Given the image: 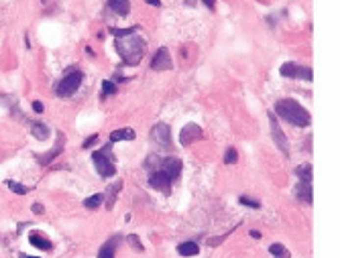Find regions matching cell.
Here are the masks:
<instances>
[{
  "label": "cell",
  "instance_id": "52a82bcc",
  "mask_svg": "<svg viewBox=\"0 0 340 258\" xmlns=\"http://www.w3.org/2000/svg\"><path fill=\"white\" fill-rule=\"evenodd\" d=\"M171 183H173V177L167 171L155 169V171L149 173V185L153 189H157V191H163L165 195H169V191H171Z\"/></svg>",
  "mask_w": 340,
  "mask_h": 258
},
{
  "label": "cell",
  "instance_id": "ffe728a7",
  "mask_svg": "<svg viewBox=\"0 0 340 258\" xmlns=\"http://www.w3.org/2000/svg\"><path fill=\"white\" fill-rule=\"evenodd\" d=\"M31 128H33V137L39 141H45L49 137V128L45 124H41V122H33Z\"/></svg>",
  "mask_w": 340,
  "mask_h": 258
},
{
  "label": "cell",
  "instance_id": "277c9868",
  "mask_svg": "<svg viewBox=\"0 0 340 258\" xmlns=\"http://www.w3.org/2000/svg\"><path fill=\"white\" fill-rule=\"evenodd\" d=\"M81 81H84V73H81L79 70H74L70 71L63 79L57 81V86H55V94L59 98H70L72 94H76L81 86Z\"/></svg>",
  "mask_w": 340,
  "mask_h": 258
},
{
  "label": "cell",
  "instance_id": "8fae6325",
  "mask_svg": "<svg viewBox=\"0 0 340 258\" xmlns=\"http://www.w3.org/2000/svg\"><path fill=\"white\" fill-rule=\"evenodd\" d=\"M63 146H65V137H63V134L59 132V134H57V142H55V146H53L49 153H45L43 157H37L39 165H49V163H51L53 159H55L57 155H61V153H63Z\"/></svg>",
  "mask_w": 340,
  "mask_h": 258
},
{
  "label": "cell",
  "instance_id": "d6a6232c",
  "mask_svg": "<svg viewBox=\"0 0 340 258\" xmlns=\"http://www.w3.org/2000/svg\"><path fill=\"white\" fill-rule=\"evenodd\" d=\"M147 4H151V6H161V0H147Z\"/></svg>",
  "mask_w": 340,
  "mask_h": 258
},
{
  "label": "cell",
  "instance_id": "d4e9b609",
  "mask_svg": "<svg viewBox=\"0 0 340 258\" xmlns=\"http://www.w3.org/2000/svg\"><path fill=\"white\" fill-rule=\"evenodd\" d=\"M102 199H104V195H102V193H96V195H92V197H86V199H84V206L90 208V210H94V208L100 206Z\"/></svg>",
  "mask_w": 340,
  "mask_h": 258
},
{
  "label": "cell",
  "instance_id": "4316f807",
  "mask_svg": "<svg viewBox=\"0 0 340 258\" xmlns=\"http://www.w3.org/2000/svg\"><path fill=\"white\" fill-rule=\"evenodd\" d=\"M139 31V26L134 24V26H131V29H110V33L114 35V37H129V35H134Z\"/></svg>",
  "mask_w": 340,
  "mask_h": 258
},
{
  "label": "cell",
  "instance_id": "30bf717a",
  "mask_svg": "<svg viewBox=\"0 0 340 258\" xmlns=\"http://www.w3.org/2000/svg\"><path fill=\"white\" fill-rule=\"evenodd\" d=\"M171 67H173V63H171V57H169V49L161 47L155 53V57L151 59V70L153 71H169Z\"/></svg>",
  "mask_w": 340,
  "mask_h": 258
},
{
  "label": "cell",
  "instance_id": "603a6c76",
  "mask_svg": "<svg viewBox=\"0 0 340 258\" xmlns=\"http://www.w3.org/2000/svg\"><path fill=\"white\" fill-rule=\"evenodd\" d=\"M6 185H8V189L10 191H15L17 195H26L31 191V187H26V185H21V183H17V181H6Z\"/></svg>",
  "mask_w": 340,
  "mask_h": 258
},
{
  "label": "cell",
  "instance_id": "7a4b0ae2",
  "mask_svg": "<svg viewBox=\"0 0 340 258\" xmlns=\"http://www.w3.org/2000/svg\"><path fill=\"white\" fill-rule=\"evenodd\" d=\"M116 53L122 57L125 65H139L145 57V41L137 35L116 37Z\"/></svg>",
  "mask_w": 340,
  "mask_h": 258
},
{
  "label": "cell",
  "instance_id": "1f68e13d",
  "mask_svg": "<svg viewBox=\"0 0 340 258\" xmlns=\"http://www.w3.org/2000/svg\"><path fill=\"white\" fill-rule=\"evenodd\" d=\"M33 110L35 112H43V104H41V102H33Z\"/></svg>",
  "mask_w": 340,
  "mask_h": 258
},
{
  "label": "cell",
  "instance_id": "9c48e42d",
  "mask_svg": "<svg viewBox=\"0 0 340 258\" xmlns=\"http://www.w3.org/2000/svg\"><path fill=\"white\" fill-rule=\"evenodd\" d=\"M151 139L163 148H171V130L167 124H163V122H159V124H155L151 128Z\"/></svg>",
  "mask_w": 340,
  "mask_h": 258
},
{
  "label": "cell",
  "instance_id": "e0dca14e",
  "mask_svg": "<svg viewBox=\"0 0 340 258\" xmlns=\"http://www.w3.org/2000/svg\"><path fill=\"white\" fill-rule=\"evenodd\" d=\"M200 252V246L196 242H182L178 244V254L180 256H196Z\"/></svg>",
  "mask_w": 340,
  "mask_h": 258
},
{
  "label": "cell",
  "instance_id": "f1b7e54d",
  "mask_svg": "<svg viewBox=\"0 0 340 258\" xmlns=\"http://www.w3.org/2000/svg\"><path fill=\"white\" fill-rule=\"evenodd\" d=\"M202 2L206 4L210 10H214V8H216V0H202ZM187 4H194V0H187Z\"/></svg>",
  "mask_w": 340,
  "mask_h": 258
},
{
  "label": "cell",
  "instance_id": "2e32d148",
  "mask_svg": "<svg viewBox=\"0 0 340 258\" xmlns=\"http://www.w3.org/2000/svg\"><path fill=\"white\" fill-rule=\"evenodd\" d=\"M120 189H122V181H116V183H112L110 187H108V191H106V197H108L106 208H108V210L114 208V203H116V197H118V191H120Z\"/></svg>",
  "mask_w": 340,
  "mask_h": 258
},
{
  "label": "cell",
  "instance_id": "cb8c5ba5",
  "mask_svg": "<svg viewBox=\"0 0 340 258\" xmlns=\"http://www.w3.org/2000/svg\"><path fill=\"white\" fill-rule=\"evenodd\" d=\"M224 163H226V165H235V163H238V153H236V148H233V146L226 148V153H224Z\"/></svg>",
  "mask_w": 340,
  "mask_h": 258
},
{
  "label": "cell",
  "instance_id": "3957f363",
  "mask_svg": "<svg viewBox=\"0 0 340 258\" xmlns=\"http://www.w3.org/2000/svg\"><path fill=\"white\" fill-rule=\"evenodd\" d=\"M92 163H94V169H96V173L102 179L114 177L116 175L114 159L110 155V146H104V148H100V151H94L92 153Z\"/></svg>",
  "mask_w": 340,
  "mask_h": 258
},
{
  "label": "cell",
  "instance_id": "44dd1931",
  "mask_svg": "<svg viewBox=\"0 0 340 258\" xmlns=\"http://www.w3.org/2000/svg\"><path fill=\"white\" fill-rule=\"evenodd\" d=\"M269 252L273 254L275 258H291V254H289V250L283 246V244H271V248H269Z\"/></svg>",
  "mask_w": 340,
  "mask_h": 258
},
{
  "label": "cell",
  "instance_id": "6da1fadb",
  "mask_svg": "<svg viewBox=\"0 0 340 258\" xmlns=\"http://www.w3.org/2000/svg\"><path fill=\"white\" fill-rule=\"evenodd\" d=\"M273 114L277 118H281L283 122H288V124H293L297 128H304L310 124V112L306 108L295 102L291 98H285V100H279L275 102V108H273Z\"/></svg>",
  "mask_w": 340,
  "mask_h": 258
},
{
  "label": "cell",
  "instance_id": "d590c367",
  "mask_svg": "<svg viewBox=\"0 0 340 258\" xmlns=\"http://www.w3.org/2000/svg\"><path fill=\"white\" fill-rule=\"evenodd\" d=\"M41 2H47V0H41Z\"/></svg>",
  "mask_w": 340,
  "mask_h": 258
},
{
  "label": "cell",
  "instance_id": "ac0fdd59",
  "mask_svg": "<svg viewBox=\"0 0 340 258\" xmlns=\"http://www.w3.org/2000/svg\"><path fill=\"white\" fill-rule=\"evenodd\" d=\"M295 195L300 199H306L308 203H312V183H306V181H300L295 187Z\"/></svg>",
  "mask_w": 340,
  "mask_h": 258
},
{
  "label": "cell",
  "instance_id": "484cf974",
  "mask_svg": "<svg viewBox=\"0 0 340 258\" xmlns=\"http://www.w3.org/2000/svg\"><path fill=\"white\" fill-rule=\"evenodd\" d=\"M127 242L131 244L132 250H137V252H143V250H145V246L141 244V238H139L137 234H129V236H127Z\"/></svg>",
  "mask_w": 340,
  "mask_h": 258
},
{
  "label": "cell",
  "instance_id": "5b68a950",
  "mask_svg": "<svg viewBox=\"0 0 340 258\" xmlns=\"http://www.w3.org/2000/svg\"><path fill=\"white\" fill-rule=\"evenodd\" d=\"M279 73L283 77H289V79H306V81H312L314 73H312V67L308 65H302V63H293V61H288L279 67Z\"/></svg>",
  "mask_w": 340,
  "mask_h": 258
},
{
  "label": "cell",
  "instance_id": "836d02e7",
  "mask_svg": "<svg viewBox=\"0 0 340 258\" xmlns=\"http://www.w3.org/2000/svg\"><path fill=\"white\" fill-rule=\"evenodd\" d=\"M19 258H39V256H31V254H19Z\"/></svg>",
  "mask_w": 340,
  "mask_h": 258
},
{
  "label": "cell",
  "instance_id": "5bb4252c",
  "mask_svg": "<svg viewBox=\"0 0 340 258\" xmlns=\"http://www.w3.org/2000/svg\"><path fill=\"white\" fill-rule=\"evenodd\" d=\"M108 6L112 12H116L118 17H127L131 12V2L129 0H108Z\"/></svg>",
  "mask_w": 340,
  "mask_h": 258
},
{
  "label": "cell",
  "instance_id": "8992f818",
  "mask_svg": "<svg viewBox=\"0 0 340 258\" xmlns=\"http://www.w3.org/2000/svg\"><path fill=\"white\" fill-rule=\"evenodd\" d=\"M269 126H271V139H273V142L277 144V148L285 155V157H289V142L288 139H285V134L279 126V122H277V116L269 110Z\"/></svg>",
  "mask_w": 340,
  "mask_h": 258
},
{
  "label": "cell",
  "instance_id": "4fadbf2b",
  "mask_svg": "<svg viewBox=\"0 0 340 258\" xmlns=\"http://www.w3.org/2000/svg\"><path fill=\"white\" fill-rule=\"evenodd\" d=\"M29 242L33 244L35 248H39V250H53V244H51V240H49V238H45V236L41 234V232H31Z\"/></svg>",
  "mask_w": 340,
  "mask_h": 258
},
{
  "label": "cell",
  "instance_id": "4dcf8cb0",
  "mask_svg": "<svg viewBox=\"0 0 340 258\" xmlns=\"http://www.w3.org/2000/svg\"><path fill=\"white\" fill-rule=\"evenodd\" d=\"M31 210H33V211H35L37 215H41V213H45V208H43V206H41V203H33V208H31Z\"/></svg>",
  "mask_w": 340,
  "mask_h": 258
},
{
  "label": "cell",
  "instance_id": "9a60e30c",
  "mask_svg": "<svg viewBox=\"0 0 340 258\" xmlns=\"http://www.w3.org/2000/svg\"><path fill=\"white\" fill-rule=\"evenodd\" d=\"M120 141H134V130L132 128H118L110 132V142H120Z\"/></svg>",
  "mask_w": 340,
  "mask_h": 258
},
{
  "label": "cell",
  "instance_id": "7402d4cb",
  "mask_svg": "<svg viewBox=\"0 0 340 258\" xmlns=\"http://www.w3.org/2000/svg\"><path fill=\"white\" fill-rule=\"evenodd\" d=\"M295 175H297V177H300V181L312 183V167H310V165H304V167H297V169H295Z\"/></svg>",
  "mask_w": 340,
  "mask_h": 258
},
{
  "label": "cell",
  "instance_id": "f546056e",
  "mask_svg": "<svg viewBox=\"0 0 340 258\" xmlns=\"http://www.w3.org/2000/svg\"><path fill=\"white\" fill-rule=\"evenodd\" d=\"M96 141H98V134H92V137H88V139H86V142H84V148H90V146H92L94 142H96Z\"/></svg>",
  "mask_w": 340,
  "mask_h": 258
},
{
  "label": "cell",
  "instance_id": "7c38bea8",
  "mask_svg": "<svg viewBox=\"0 0 340 258\" xmlns=\"http://www.w3.org/2000/svg\"><path fill=\"white\" fill-rule=\"evenodd\" d=\"M118 242H122V236L120 234H114L112 238H108L102 244V248L98 250V258H114L116 248H118Z\"/></svg>",
  "mask_w": 340,
  "mask_h": 258
},
{
  "label": "cell",
  "instance_id": "e575fe53",
  "mask_svg": "<svg viewBox=\"0 0 340 258\" xmlns=\"http://www.w3.org/2000/svg\"><path fill=\"white\" fill-rule=\"evenodd\" d=\"M251 236H253V238H261V234H259V232H255V230H251Z\"/></svg>",
  "mask_w": 340,
  "mask_h": 258
},
{
  "label": "cell",
  "instance_id": "83f0119b",
  "mask_svg": "<svg viewBox=\"0 0 340 258\" xmlns=\"http://www.w3.org/2000/svg\"><path fill=\"white\" fill-rule=\"evenodd\" d=\"M238 201L242 203V206H249V208H253V210H255V208H261L259 201H257V199H251V197H247V195H242Z\"/></svg>",
  "mask_w": 340,
  "mask_h": 258
},
{
  "label": "cell",
  "instance_id": "d6986e66",
  "mask_svg": "<svg viewBox=\"0 0 340 258\" xmlns=\"http://www.w3.org/2000/svg\"><path fill=\"white\" fill-rule=\"evenodd\" d=\"M118 92L116 84H114V79H104L102 81V94H100V98L106 100L108 96H114V94Z\"/></svg>",
  "mask_w": 340,
  "mask_h": 258
},
{
  "label": "cell",
  "instance_id": "ba28073f",
  "mask_svg": "<svg viewBox=\"0 0 340 258\" xmlns=\"http://www.w3.org/2000/svg\"><path fill=\"white\" fill-rule=\"evenodd\" d=\"M202 137H204V130L198 124H185L183 130L180 132V142L182 146H192L194 142L202 141Z\"/></svg>",
  "mask_w": 340,
  "mask_h": 258
}]
</instances>
